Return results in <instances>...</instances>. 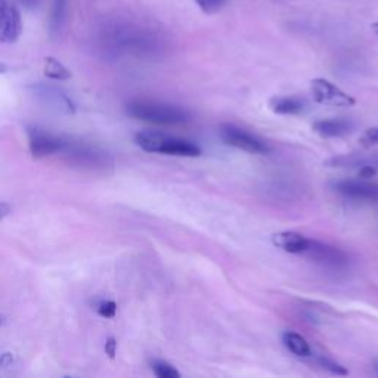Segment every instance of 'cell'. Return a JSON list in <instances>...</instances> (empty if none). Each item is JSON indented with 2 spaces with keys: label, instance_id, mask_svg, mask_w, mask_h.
Instances as JSON below:
<instances>
[{
  "label": "cell",
  "instance_id": "1",
  "mask_svg": "<svg viewBox=\"0 0 378 378\" xmlns=\"http://www.w3.org/2000/svg\"><path fill=\"white\" fill-rule=\"evenodd\" d=\"M135 143L145 152L151 154L189 157V159L203 154V150L195 142L157 130L139 132L135 136Z\"/></svg>",
  "mask_w": 378,
  "mask_h": 378
},
{
  "label": "cell",
  "instance_id": "2",
  "mask_svg": "<svg viewBox=\"0 0 378 378\" xmlns=\"http://www.w3.org/2000/svg\"><path fill=\"white\" fill-rule=\"evenodd\" d=\"M126 111L136 120L161 126L185 124L191 120V114L188 110L155 101H133L126 107Z\"/></svg>",
  "mask_w": 378,
  "mask_h": 378
},
{
  "label": "cell",
  "instance_id": "3",
  "mask_svg": "<svg viewBox=\"0 0 378 378\" xmlns=\"http://www.w3.org/2000/svg\"><path fill=\"white\" fill-rule=\"evenodd\" d=\"M59 154H64L70 164L83 167V169L105 170L112 166V159L107 151L83 141L66 138Z\"/></svg>",
  "mask_w": 378,
  "mask_h": 378
},
{
  "label": "cell",
  "instance_id": "4",
  "mask_svg": "<svg viewBox=\"0 0 378 378\" xmlns=\"http://www.w3.org/2000/svg\"><path fill=\"white\" fill-rule=\"evenodd\" d=\"M219 136L220 139L223 141L228 146H232L239 151H244L248 154H257V155H265L270 151L269 145L263 141L257 138L253 133H250L244 129L238 128L234 124H222L219 128Z\"/></svg>",
  "mask_w": 378,
  "mask_h": 378
},
{
  "label": "cell",
  "instance_id": "5",
  "mask_svg": "<svg viewBox=\"0 0 378 378\" xmlns=\"http://www.w3.org/2000/svg\"><path fill=\"white\" fill-rule=\"evenodd\" d=\"M310 90L315 102L325 107H337V108H350L356 105V99L349 93L341 90L334 83L325 79H315L310 81Z\"/></svg>",
  "mask_w": 378,
  "mask_h": 378
},
{
  "label": "cell",
  "instance_id": "6",
  "mask_svg": "<svg viewBox=\"0 0 378 378\" xmlns=\"http://www.w3.org/2000/svg\"><path fill=\"white\" fill-rule=\"evenodd\" d=\"M303 256L309 257L315 263L327 269L340 270L349 266V257L343 250L321 243L318 239H309V246Z\"/></svg>",
  "mask_w": 378,
  "mask_h": 378
},
{
  "label": "cell",
  "instance_id": "7",
  "mask_svg": "<svg viewBox=\"0 0 378 378\" xmlns=\"http://www.w3.org/2000/svg\"><path fill=\"white\" fill-rule=\"evenodd\" d=\"M30 151L34 159H43V157L59 154L64 146V136H58L37 126H28L27 128Z\"/></svg>",
  "mask_w": 378,
  "mask_h": 378
},
{
  "label": "cell",
  "instance_id": "8",
  "mask_svg": "<svg viewBox=\"0 0 378 378\" xmlns=\"http://www.w3.org/2000/svg\"><path fill=\"white\" fill-rule=\"evenodd\" d=\"M23 33V19L12 0H0V43H15Z\"/></svg>",
  "mask_w": 378,
  "mask_h": 378
},
{
  "label": "cell",
  "instance_id": "9",
  "mask_svg": "<svg viewBox=\"0 0 378 378\" xmlns=\"http://www.w3.org/2000/svg\"><path fill=\"white\" fill-rule=\"evenodd\" d=\"M337 194L358 201H378V183L368 182V179H346L332 185Z\"/></svg>",
  "mask_w": 378,
  "mask_h": 378
},
{
  "label": "cell",
  "instance_id": "10",
  "mask_svg": "<svg viewBox=\"0 0 378 378\" xmlns=\"http://www.w3.org/2000/svg\"><path fill=\"white\" fill-rule=\"evenodd\" d=\"M270 241L277 248L290 255H303L309 246V238H306L303 234L294 232V230L278 232L275 235H272Z\"/></svg>",
  "mask_w": 378,
  "mask_h": 378
},
{
  "label": "cell",
  "instance_id": "11",
  "mask_svg": "<svg viewBox=\"0 0 378 378\" xmlns=\"http://www.w3.org/2000/svg\"><path fill=\"white\" fill-rule=\"evenodd\" d=\"M37 94H40L41 99H43V102L46 105H49L50 108H55L57 111L66 112V114H74V111H76L74 103L71 102V99L67 97L64 92L57 89V88L39 86Z\"/></svg>",
  "mask_w": 378,
  "mask_h": 378
},
{
  "label": "cell",
  "instance_id": "12",
  "mask_svg": "<svg viewBox=\"0 0 378 378\" xmlns=\"http://www.w3.org/2000/svg\"><path fill=\"white\" fill-rule=\"evenodd\" d=\"M315 133L321 135L322 138H341V136L349 135L353 129V124L343 119H328L318 120L312 124Z\"/></svg>",
  "mask_w": 378,
  "mask_h": 378
},
{
  "label": "cell",
  "instance_id": "13",
  "mask_svg": "<svg viewBox=\"0 0 378 378\" xmlns=\"http://www.w3.org/2000/svg\"><path fill=\"white\" fill-rule=\"evenodd\" d=\"M269 108L278 115H300L306 111V102L296 97H274L269 99Z\"/></svg>",
  "mask_w": 378,
  "mask_h": 378
},
{
  "label": "cell",
  "instance_id": "14",
  "mask_svg": "<svg viewBox=\"0 0 378 378\" xmlns=\"http://www.w3.org/2000/svg\"><path fill=\"white\" fill-rule=\"evenodd\" d=\"M282 343L287 348V350H290L292 355L299 356V358H309V356H312V348L309 341L297 332L294 331L284 332Z\"/></svg>",
  "mask_w": 378,
  "mask_h": 378
},
{
  "label": "cell",
  "instance_id": "15",
  "mask_svg": "<svg viewBox=\"0 0 378 378\" xmlns=\"http://www.w3.org/2000/svg\"><path fill=\"white\" fill-rule=\"evenodd\" d=\"M43 72H45V76H46L48 79H52V80L64 81V80H70V79H71V72H70V70L66 68L64 66H62L58 59L52 58V57L45 58Z\"/></svg>",
  "mask_w": 378,
  "mask_h": 378
},
{
  "label": "cell",
  "instance_id": "16",
  "mask_svg": "<svg viewBox=\"0 0 378 378\" xmlns=\"http://www.w3.org/2000/svg\"><path fill=\"white\" fill-rule=\"evenodd\" d=\"M151 370L159 378H181V372L173 365L161 359L151 361Z\"/></svg>",
  "mask_w": 378,
  "mask_h": 378
},
{
  "label": "cell",
  "instance_id": "17",
  "mask_svg": "<svg viewBox=\"0 0 378 378\" xmlns=\"http://www.w3.org/2000/svg\"><path fill=\"white\" fill-rule=\"evenodd\" d=\"M318 364L322 366L324 370L330 371L331 374H335V375H348L349 374V371L346 370L343 365L331 361L330 358H325V356H321V358H318Z\"/></svg>",
  "mask_w": 378,
  "mask_h": 378
},
{
  "label": "cell",
  "instance_id": "18",
  "mask_svg": "<svg viewBox=\"0 0 378 378\" xmlns=\"http://www.w3.org/2000/svg\"><path fill=\"white\" fill-rule=\"evenodd\" d=\"M195 2L199 6V9L203 10V12L216 14L217 10H220L223 8V5L226 3V0H195Z\"/></svg>",
  "mask_w": 378,
  "mask_h": 378
},
{
  "label": "cell",
  "instance_id": "19",
  "mask_svg": "<svg viewBox=\"0 0 378 378\" xmlns=\"http://www.w3.org/2000/svg\"><path fill=\"white\" fill-rule=\"evenodd\" d=\"M67 0H57V3H55V8H54V14H52V18H50V27H52V31H57L58 27H59V23H61V19L62 17H64V12H62V10H64V5H66Z\"/></svg>",
  "mask_w": 378,
  "mask_h": 378
},
{
  "label": "cell",
  "instance_id": "20",
  "mask_svg": "<svg viewBox=\"0 0 378 378\" xmlns=\"http://www.w3.org/2000/svg\"><path fill=\"white\" fill-rule=\"evenodd\" d=\"M115 312H117V304L112 300H103L99 303L98 313L103 318H114Z\"/></svg>",
  "mask_w": 378,
  "mask_h": 378
},
{
  "label": "cell",
  "instance_id": "21",
  "mask_svg": "<svg viewBox=\"0 0 378 378\" xmlns=\"http://www.w3.org/2000/svg\"><path fill=\"white\" fill-rule=\"evenodd\" d=\"M362 142L365 145H378V128L366 130L362 136Z\"/></svg>",
  "mask_w": 378,
  "mask_h": 378
},
{
  "label": "cell",
  "instance_id": "22",
  "mask_svg": "<svg viewBox=\"0 0 378 378\" xmlns=\"http://www.w3.org/2000/svg\"><path fill=\"white\" fill-rule=\"evenodd\" d=\"M375 176V167L371 164H364L359 170L361 179H370V177Z\"/></svg>",
  "mask_w": 378,
  "mask_h": 378
},
{
  "label": "cell",
  "instance_id": "23",
  "mask_svg": "<svg viewBox=\"0 0 378 378\" xmlns=\"http://www.w3.org/2000/svg\"><path fill=\"white\" fill-rule=\"evenodd\" d=\"M115 350H117V343H115V339H108L107 343H105V352L110 356L111 359L115 358Z\"/></svg>",
  "mask_w": 378,
  "mask_h": 378
},
{
  "label": "cell",
  "instance_id": "24",
  "mask_svg": "<svg viewBox=\"0 0 378 378\" xmlns=\"http://www.w3.org/2000/svg\"><path fill=\"white\" fill-rule=\"evenodd\" d=\"M9 213H10V206L3 201H0V220L9 216Z\"/></svg>",
  "mask_w": 378,
  "mask_h": 378
},
{
  "label": "cell",
  "instance_id": "25",
  "mask_svg": "<svg viewBox=\"0 0 378 378\" xmlns=\"http://www.w3.org/2000/svg\"><path fill=\"white\" fill-rule=\"evenodd\" d=\"M23 3L30 5V6H33L34 3H37V0H23Z\"/></svg>",
  "mask_w": 378,
  "mask_h": 378
},
{
  "label": "cell",
  "instance_id": "26",
  "mask_svg": "<svg viewBox=\"0 0 378 378\" xmlns=\"http://www.w3.org/2000/svg\"><path fill=\"white\" fill-rule=\"evenodd\" d=\"M8 70V67L3 64V62H0V72H5Z\"/></svg>",
  "mask_w": 378,
  "mask_h": 378
},
{
  "label": "cell",
  "instance_id": "27",
  "mask_svg": "<svg viewBox=\"0 0 378 378\" xmlns=\"http://www.w3.org/2000/svg\"><path fill=\"white\" fill-rule=\"evenodd\" d=\"M372 30H374V33L378 34V23H374V24H372Z\"/></svg>",
  "mask_w": 378,
  "mask_h": 378
},
{
  "label": "cell",
  "instance_id": "28",
  "mask_svg": "<svg viewBox=\"0 0 378 378\" xmlns=\"http://www.w3.org/2000/svg\"><path fill=\"white\" fill-rule=\"evenodd\" d=\"M374 371L378 374V359L374 362Z\"/></svg>",
  "mask_w": 378,
  "mask_h": 378
}]
</instances>
